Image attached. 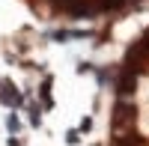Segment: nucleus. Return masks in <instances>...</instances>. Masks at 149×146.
<instances>
[{
	"instance_id": "obj_6",
	"label": "nucleus",
	"mask_w": 149,
	"mask_h": 146,
	"mask_svg": "<svg viewBox=\"0 0 149 146\" xmlns=\"http://www.w3.org/2000/svg\"><path fill=\"white\" fill-rule=\"evenodd\" d=\"M9 131H18V116H9Z\"/></svg>"
},
{
	"instance_id": "obj_2",
	"label": "nucleus",
	"mask_w": 149,
	"mask_h": 146,
	"mask_svg": "<svg viewBox=\"0 0 149 146\" xmlns=\"http://www.w3.org/2000/svg\"><path fill=\"white\" fill-rule=\"evenodd\" d=\"M0 102L9 104V107H18L21 104V95L15 92V87H12L9 81H0Z\"/></svg>"
},
{
	"instance_id": "obj_3",
	"label": "nucleus",
	"mask_w": 149,
	"mask_h": 146,
	"mask_svg": "<svg viewBox=\"0 0 149 146\" xmlns=\"http://www.w3.org/2000/svg\"><path fill=\"white\" fill-rule=\"evenodd\" d=\"M42 104H45V107H51V104H54V99H51V78H45V81H42Z\"/></svg>"
},
{
	"instance_id": "obj_5",
	"label": "nucleus",
	"mask_w": 149,
	"mask_h": 146,
	"mask_svg": "<svg viewBox=\"0 0 149 146\" xmlns=\"http://www.w3.org/2000/svg\"><path fill=\"white\" fill-rule=\"evenodd\" d=\"M66 140H69V143L74 146V143H78V140H81V131H69V134H66Z\"/></svg>"
},
{
	"instance_id": "obj_1",
	"label": "nucleus",
	"mask_w": 149,
	"mask_h": 146,
	"mask_svg": "<svg viewBox=\"0 0 149 146\" xmlns=\"http://www.w3.org/2000/svg\"><path fill=\"white\" fill-rule=\"evenodd\" d=\"M134 122H137V107L131 102H125V99H119L116 107H113V131L134 128Z\"/></svg>"
},
{
	"instance_id": "obj_4",
	"label": "nucleus",
	"mask_w": 149,
	"mask_h": 146,
	"mask_svg": "<svg viewBox=\"0 0 149 146\" xmlns=\"http://www.w3.org/2000/svg\"><path fill=\"white\" fill-rule=\"evenodd\" d=\"M90 128H93V119H90V116H86V119H84V122H81V128H78V131H81V134H86V131H90Z\"/></svg>"
}]
</instances>
